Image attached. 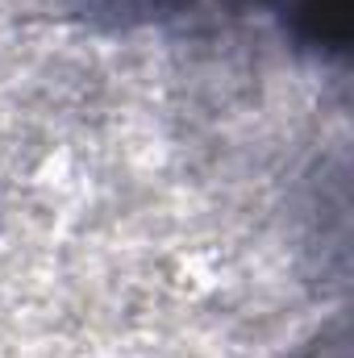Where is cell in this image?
Returning <instances> with one entry per match:
<instances>
[{
    "mask_svg": "<svg viewBox=\"0 0 354 358\" xmlns=\"http://www.w3.org/2000/svg\"><path fill=\"white\" fill-rule=\"evenodd\" d=\"M292 38L321 55H346L351 46V0H271Z\"/></svg>",
    "mask_w": 354,
    "mask_h": 358,
    "instance_id": "6da1fadb",
    "label": "cell"
},
{
    "mask_svg": "<svg viewBox=\"0 0 354 358\" xmlns=\"http://www.w3.org/2000/svg\"><path fill=\"white\" fill-rule=\"evenodd\" d=\"M80 4L108 25H150V21L183 13L196 0H80Z\"/></svg>",
    "mask_w": 354,
    "mask_h": 358,
    "instance_id": "7a4b0ae2",
    "label": "cell"
}]
</instances>
